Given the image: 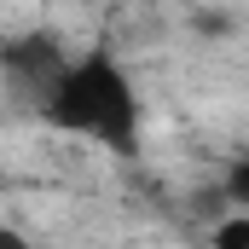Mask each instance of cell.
<instances>
[{"mask_svg":"<svg viewBox=\"0 0 249 249\" xmlns=\"http://www.w3.org/2000/svg\"><path fill=\"white\" fill-rule=\"evenodd\" d=\"M47 116L70 133H87V139H105V145H133V127H139V105H133V87L105 53L70 64L64 87L53 93Z\"/></svg>","mask_w":249,"mask_h":249,"instance_id":"cell-1","label":"cell"},{"mask_svg":"<svg viewBox=\"0 0 249 249\" xmlns=\"http://www.w3.org/2000/svg\"><path fill=\"white\" fill-rule=\"evenodd\" d=\"M64 75H70V64H64V47L53 35H18V41H6V81H12V93H29V99L53 105Z\"/></svg>","mask_w":249,"mask_h":249,"instance_id":"cell-2","label":"cell"},{"mask_svg":"<svg viewBox=\"0 0 249 249\" xmlns=\"http://www.w3.org/2000/svg\"><path fill=\"white\" fill-rule=\"evenodd\" d=\"M214 249H249V214H232L214 226Z\"/></svg>","mask_w":249,"mask_h":249,"instance_id":"cell-3","label":"cell"},{"mask_svg":"<svg viewBox=\"0 0 249 249\" xmlns=\"http://www.w3.org/2000/svg\"><path fill=\"white\" fill-rule=\"evenodd\" d=\"M232 197L244 203V214H249V157L238 162V168H232Z\"/></svg>","mask_w":249,"mask_h":249,"instance_id":"cell-4","label":"cell"},{"mask_svg":"<svg viewBox=\"0 0 249 249\" xmlns=\"http://www.w3.org/2000/svg\"><path fill=\"white\" fill-rule=\"evenodd\" d=\"M0 249H29V244H23V238H18V232L6 226V232H0Z\"/></svg>","mask_w":249,"mask_h":249,"instance_id":"cell-5","label":"cell"}]
</instances>
